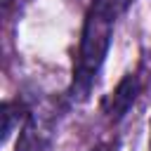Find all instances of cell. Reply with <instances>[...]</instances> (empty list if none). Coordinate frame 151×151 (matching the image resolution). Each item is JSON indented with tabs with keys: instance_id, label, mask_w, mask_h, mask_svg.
Returning a JSON list of instances; mask_svg holds the SVG:
<instances>
[{
	"instance_id": "cell-1",
	"label": "cell",
	"mask_w": 151,
	"mask_h": 151,
	"mask_svg": "<svg viewBox=\"0 0 151 151\" xmlns=\"http://www.w3.org/2000/svg\"><path fill=\"white\" fill-rule=\"evenodd\" d=\"M118 12H120V7L116 0H94L92 2L90 12L85 17V24H83L78 61H76L73 83H71V99H76V101L87 99L92 83L106 59Z\"/></svg>"
},
{
	"instance_id": "cell-2",
	"label": "cell",
	"mask_w": 151,
	"mask_h": 151,
	"mask_svg": "<svg viewBox=\"0 0 151 151\" xmlns=\"http://www.w3.org/2000/svg\"><path fill=\"white\" fill-rule=\"evenodd\" d=\"M50 139H52V118L42 113H28L17 139V151H45Z\"/></svg>"
},
{
	"instance_id": "cell-3",
	"label": "cell",
	"mask_w": 151,
	"mask_h": 151,
	"mask_svg": "<svg viewBox=\"0 0 151 151\" xmlns=\"http://www.w3.org/2000/svg\"><path fill=\"white\" fill-rule=\"evenodd\" d=\"M137 94H139V80H137V76L127 73V76L116 85V90L109 94V99H106L104 111H106L109 120H113V123H116V120H120V118L132 109V104H134Z\"/></svg>"
},
{
	"instance_id": "cell-4",
	"label": "cell",
	"mask_w": 151,
	"mask_h": 151,
	"mask_svg": "<svg viewBox=\"0 0 151 151\" xmlns=\"http://www.w3.org/2000/svg\"><path fill=\"white\" fill-rule=\"evenodd\" d=\"M2 142L9 139V134L14 132V127H21L28 118V109L21 101H5L2 104Z\"/></svg>"
},
{
	"instance_id": "cell-5",
	"label": "cell",
	"mask_w": 151,
	"mask_h": 151,
	"mask_svg": "<svg viewBox=\"0 0 151 151\" xmlns=\"http://www.w3.org/2000/svg\"><path fill=\"white\" fill-rule=\"evenodd\" d=\"M90 151H109V146H94V149H90Z\"/></svg>"
},
{
	"instance_id": "cell-6",
	"label": "cell",
	"mask_w": 151,
	"mask_h": 151,
	"mask_svg": "<svg viewBox=\"0 0 151 151\" xmlns=\"http://www.w3.org/2000/svg\"><path fill=\"white\" fill-rule=\"evenodd\" d=\"M116 2H118V5H120V9H123V7H125V2H123V0H116Z\"/></svg>"
},
{
	"instance_id": "cell-7",
	"label": "cell",
	"mask_w": 151,
	"mask_h": 151,
	"mask_svg": "<svg viewBox=\"0 0 151 151\" xmlns=\"http://www.w3.org/2000/svg\"><path fill=\"white\" fill-rule=\"evenodd\" d=\"M9 2H12V0H5V7H7V5H9Z\"/></svg>"
},
{
	"instance_id": "cell-8",
	"label": "cell",
	"mask_w": 151,
	"mask_h": 151,
	"mask_svg": "<svg viewBox=\"0 0 151 151\" xmlns=\"http://www.w3.org/2000/svg\"><path fill=\"white\" fill-rule=\"evenodd\" d=\"M149 151H151V139H149Z\"/></svg>"
}]
</instances>
